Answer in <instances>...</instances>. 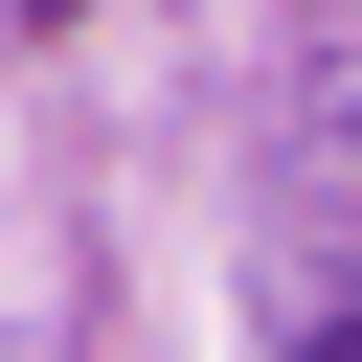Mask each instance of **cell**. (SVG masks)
<instances>
[{"mask_svg": "<svg viewBox=\"0 0 362 362\" xmlns=\"http://www.w3.org/2000/svg\"><path fill=\"white\" fill-rule=\"evenodd\" d=\"M339 362H362V339H339Z\"/></svg>", "mask_w": 362, "mask_h": 362, "instance_id": "cell-1", "label": "cell"}]
</instances>
